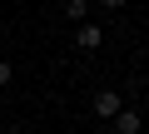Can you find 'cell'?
<instances>
[{
    "mask_svg": "<svg viewBox=\"0 0 149 134\" xmlns=\"http://www.w3.org/2000/svg\"><path fill=\"white\" fill-rule=\"evenodd\" d=\"M119 109H124V94H119V90H100V94H95V114H100V119H114Z\"/></svg>",
    "mask_w": 149,
    "mask_h": 134,
    "instance_id": "obj_1",
    "label": "cell"
},
{
    "mask_svg": "<svg viewBox=\"0 0 149 134\" xmlns=\"http://www.w3.org/2000/svg\"><path fill=\"white\" fill-rule=\"evenodd\" d=\"M74 45H80V50H100L104 45V30L100 25H80V30H74Z\"/></svg>",
    "mask_w": 149,
    "mask_h": 134,
    "instance_id": "obj_2",
    "label": "cell"
},
{
    "mask_svg": "<svg viewBox=\"0 0 149 134\" xmlns=\"http://www.w3.org/2000/svg\"><path fill=\"white\" fill-rule=\"evenodd\" d=\"M139 124H144V119H139V109H129V104L114 114V129H119V134H139Z\"/></svg>",
    "mask_w": 149,
    "mask_h": 134,
    "instance_id": "obj_3",
    "label": "cell"
},
{
    "mask_svg": "<svg viewBox=\"0 0 149 134\" xmlns=\"http://www.w3.org/2000/svg\"><path fill=\"white\" fill-rule=\"evenodd\" d=\"M65 15H70L74 25H85V15H90V0H65Z\"/></svg>",
    "mask_w": 149,
    "mask_h": 134,
    "instance_id": "obj_4",
    "label": "cell"
},
{
    "mask_svg": "<svg viewBox=\"0 0 149 134\" xmlns=\"http://www.w3.org/2000/svg\"><path fill=\"white\" fill-rule=\"evenodd\" d=\"M100 5H104V10H124L129 0H100Z\"/></svg>",
    "mask_w": 149,
    "mask_h": 134,
    "instance_id": "obj_5",
    "label": "cell"
},
{
    "mask_svg": "<svg viewBox=\"0 0 149 134\" xmlns=\"http://www.w3.org/2000/svg\"><path fill=\"white\" fill-rule=\"evenodd\" d=\"M0 85H10V65L5 60H0Z\"/></svg>",
    "mask_w": 149,
    "mask_h": 134,
    "instance_id": "obj_6",
    "label": "cell"
},
{
    "mask_svg": "<svg viewBox=\"0 0 149 134\" xmlns=\"http://www.w3.org/2000/svg\"><path fill=\"white\" fill-rule=\"evenodd\" d=\"M100 134H119V129H114V124H104V129H100Z\"/></svg>",
    "mask_w": 149,
    "mask_h": 134,
    "instance_id": "obj_7",
    "label": "cell"
},
{
    "mask_svg": "<svg viewBox=\"0 0 149 134\" xmlns=\"http://www.w3.org/2000/svg\"><path fill=\"white\" fill-rule=\"evenodd\" d=\"M10 134H25V129H10Z\"/></svg>",
    "mask_w": 149,
    "mask_h": 134,
    "instance_id": "obj_8",
    "label": "cell"
}]
</instances>
